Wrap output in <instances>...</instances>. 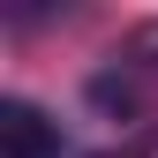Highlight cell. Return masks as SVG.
<instances>
[{
  "instance_id": "2",
  "label": "cell",
  "mask_w": 158,
  "mask_h": 158,
  "mask_svg": "<svg viewBox=\"0 0 158 158\" xmlns=\"http://www.w3.org/2000/svg\"><path fill=\"white\" fill-rule=\"evenodd\" d=\"M128 68H158V23H143L128 38Z\"/></svg>"
},
{
  "instance_id": "1",
  "label": "cell",
  "mask_w": 158,
  "mask_h": 158,
  "mask_svg": "<svg viewBox=\"0 0 158 158\" xmlns=\"http://www.w3.org/2000/svg\"><path fill=\"white\" fill-rule=\"evenodd\" d=\"M68 135L53 121L45 106H30V98H0V158H60Z\"/></svg>"
}]
</instances>
